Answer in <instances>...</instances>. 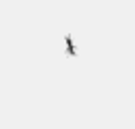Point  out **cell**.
<instances>
[{
    "mask_svg": "<svg viewBox=\"0 0 135 129\" xmlns=\"http://www.w3.org/2000/svg\"><path fill=\"white\" fill-rule=\"evenodd\" d=\"M65 48H67V54L73 58V56H77V50H75V44H73V35H65Z\"/></svg>",
    "mask_w": 135,
    "mask_h": 129,
    "instance_id": "obj_1",
    "label": "cell"
}]
</instances>
